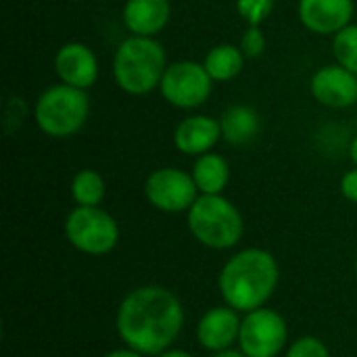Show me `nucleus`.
Returning a JSON list of instances; mask_svg holds the SVG:
<instances>
[{"mask_svg":"<svg viewBox=\"0 0 357 357\" xmlns=\"http://www.w3.org/2000/svg\"><path fill=\"white\" fill-rule=\"evenodd\" d=\"M182 324V303L163 287H138L123 297L117 310L121 341L142 356H161L167 351L178 339Z\"/></svg>","mask_w":357,"mask_h":357,"instance_id":"f257e3e1","label":"nucleus"},{"mask_svg":"<svg viewBox=\"0 0 357 357\" xmlns=\"http://www.w3.org/2000/svg\"><path fill=\"white\" fill-rule=\"evenodd\" d=\"M280 278L276 257L266 249H245L234 253L222 268L218 289L226 305L238 314H249L264 307Z\"/></svg>","mask_w":357,"mask_h":357,"instance_id":"f03ea898","label":"nucleus"},{"mask_svg":"<svg viewBox=\"0 0 357 357\" xmlns=\"http://www.w3.org/2000/svg\"><path fill=\"white\" fill-rule=\"evenodd\" d=\"M167 69L163 44L149 36L126 38L113 56L115 84L132 96H144L159 88Z\"/></svg>","mask_w":357,"mask_h":357,"instance_id":"7ed1b4c3","label":"nucleus"},{"mask_svg":"<svg viewBox=\"0 0 357 357\" xmlns=\"http://www.w3.org/2000/svg\"><path fill=\"white\" fill-rule=\"evenodd\" d=\"M190 234L207 249L226 251L241 243L245 222L241 211L222 195H201L186 211Z\"/></svg>","mask_w":357,"mask_h":357,"instance_id":"20e7f679","label":"nucleus"},{"mask_svg":"<svg viewBox=\"0 0 357 357\" xmlns=\"http://www.w3.org/2000/svg\"><path fill=\"white\" fill-rule=\"evenodd\" d=\"M90 115V98L86 90L67 84L46 88L33 107L38 128L50 138H69L77 134Z\"/></svg>","mask_w":357,"mask_h":357,"instance_id":"39448f33","label":"nucleus"},{"mask_svg":"<svg viewBox=\"0 0 357 357\" xmlns=\"http://www.w3.org/2000/svg\"><path fill=\"white\" fill-rule=\"evenodd\" d=\"M67 241L86 255H107L117 247L119 226L100 207H75L65 220Z\"/></svg>","mask_w":357,"mask_h":357,"instance_id":"423d86ee","label":"nucleus"},{"mask_svg":"<svg viewBox=\"0 0 357 357\" xmlns=\"http://www.w3.org/2000/svg\"><path fill=\"white\" fill-rule=\"evenodd\" d=\"M213 79L203 63L178 61L167 65L159 84L161 96L176 109H197L211 96Z\"/></svg>","mask_w":357,"mask_h":357,"instance_id":"0eeeda50","label":"nucleus"},{"mask_svg":"<svg viewBox=\"0 0 357 357\" xmlns=\"http://www.w3.org/2000/svg\"><path fill=\"white\" fill-rule=\"evenodd\" d=\"M287 339V322L274 310H253L241 322L238 345L247 357H278L284 351Z\"/></svg>","mask_w":357,"mask_h":357,"instance_id":"6e6552de","label":"nucleus"},{"mask_svg":"<svg viewBox=\"0 0 357 357\" xmlns=\"http://www.w3.org/2000/svg\"><path fill=\"white\" fill-rule=\"evenodd\" d=\"M146 201L163 213L188 211L201 197L192 174L178 167H159L144 182Z\"/></svg>","mask_w":357,"mask_h":357,"instance_id":"1a4fd4ad","label":"nucleus"},{"mask_svg":"<svg viewBox=\"0 0 357 357\" xmlns=\"http://www.w3.org/2000/svg\"><path fill=\"white\" fill-rule=\"evenodd\" d=\"M310 90L320 105L331 109H347L357 102V75L339 63L326 65L312 75Z\"/></svg>","mask_w":357,"mask_h":357,"instance_id":"9d476101","label":"nucleus"},{"mask_svg":"<svg viewBox=\"0 0 357 357\" xmlns=\"http://www.w3.org/2000/svg\"><path fill=\"white\" fill-rule=\"evenodd\" d=\"M54 73L61 84L88 90L98 77V59L94 50L82 42H67L54 54Z\"/></svg>","mask_w":357,"mask_h":357,"instance_id":"9b49d317","label":"nucleus"},{"mask_svg":"<svg viewBox=\"0 0 357 357\" xmlns=\"http://www.w3.org/2000/svg\"><path fill=\"white\" fill-rule=\"evenodd\" d=\"M354 0H299L297 13L305 29L320 36H335L351 23Z\"/></svg>","mask_w":357,"mask_h":357,"instance_id":"f8f14e48","label":"nucleus"},{"mask_svg":"<svg viewBox=\"0 0 357 357\" xmlns=\"http://www.w3.org/2000/svg\"><path fill=\"white\" fill-rule=\"evenodd\" d=\"M241 322L243 320L238 318V312L230 305L211 307L203 314V318L197 324V339L201 347L213 354L232 349L234 341H238Z\"/></svg>","mask_w":357,"mask_h":357,"instance_id":"ddd939ff","label":"nucleus"},{"mask_svg":"<svg viewBox=\"0 0 357 357\" xmlns=\"http://www.w3.org/2000/svg\"><path fill=\"white\" fill-rule=\"evenodd\" d=\"M222 140V126L209 115H192L182 119L174 130V146L182 155L201 157Z\"/></svg>","mask_w":357,"mask_h":357,"instance_id":"4468645a","label":"nucleus"},{"mask_svg":"<svg viewBox=\"0 0 357 357\" xmlns=\"http://www.w3.org/2000/svg\"><path fill=\"white\" fill-rule=\"evenodd\" d=\"M169 17V0H126L123 4V23L132 36L155 38L165 29Z\"/></svg>","mask_w":357,"mask_h":357,"instance_id":"2eb2a0df","label":"nucleus"},{"mask_svg":"<svg viewBox=\"0 0 357 357\" xmlns=\"http://www.w3.org/2000/svg\"><path fill=\"white\" fill-rule=\"evenodd\" d=\"M192 180L201 195H222L230 182V165L222 155L205 153L195 161Z\"/></svg>","mask_w":357,"mask_h":357,"instance_id":"dca6fc26","label":"nucleus"},{"mask_svg":"<svg viewBox=\"0 0 357 357\" xmlns=\"http://www.w3.org/2000/svg\"><path fill=\"white\" fill-rule=\"evenodd\" d=\"M222 138L230 144H247L259 134V115L247 105H234L224 111L222 119Z\"/></svg>","mask_w":357,"mask_h":357,"instance_id":"f3484780","label":"nucleus"},{"mask_svg":"<svg viewBox=\"0 0 357 357\" xmlns=\"http://www.w3.org/2000/svg\"><path fill=\"white\" fill-rule=\"evenodd\" d=\"M245 52L234 44H218L205 54V69L213 82H230L245 67Z\"/></svg>","mask_w":357,"mask_h":357,"instance_id":"a211bd4d","label":"nucleus"},{"mask_svg":"<svg viewBox=\"0 0 357 357\" xmlns=\"http://www.w3.org/2000/svg\"><path fill=\"white\" fill-rule=\"evenodd\" d=\"M105 188V180L96 169H79L71 180V197L79 207H100Z\"/></svg>","mask_w":357,"mask_h":357,"instance_id":"6ab92c4d","label":"nucleus"},{"mask_svg":"<svg viewBox=\"0 0 357 357\" xmlns=\"http://www.w3.org/2000/svg\"><path fill=\"white\" fill-rule=\"evenodd\" d=\"M333 50H335V59L341 67L349 69L351 73L357 75V25L349 23L347 27H343L339 33H335L333 40Z\"/></svg>","mask_w":357,"mask_h":357,"instance_id":"aec40b11","label":"nucleus"},{"mask_svg":"<svg viewBox=\"0 0 357 357\" xmlns=\"http://www.w3.org/2000/svg\"><path fill=\"white\" fill-rule=\"evenodd\" d=\"M276 0H236V13L247 25H261L274 10Z\"/></svg>","mask_w":357,"mask_h":357,"instance_id":"412c9836","label":"nucleus"},{"mask_svg":"<svg viewBox=\"0 0 357 357\" xmlns=\"http://www.w3.org/2000/svg\"><path fill=\"white\" fill-rule=\"evenodd\" d=\"M284 357H331V354L318 337H301L289 345Z\"/></svg>","mask_w":357,"mask_h":357,"instance_id":"4be33fe9","label":"nucleus"},{"mask_svg":"<svg viewBox=\"0 0 357 357\" xmlns=\"http://www.w3.org/2000/svg\"><path fill=\"white\" fill-rule=\"evenodd\" d=\"M266 36L261 31V25H249L243 33V40H241V50L245 52L247 59H257L264 54L266 50Z\"/></svg>","mask_w":357,"mask_h":357,"instance_id":"5701e85b","label":"nucleus"},{"mask_svg":"<svg viewBox=\"0 0 357 357\" xmlns=\"http://www.w3.org/2000/svg\"><path fill=\"white\" fill-rule=\"evenodd\" d=\"M341 195L357 205V167L349 169L341 178Z\"/></svg>","mask_w":357,"mask_h":357,"instance_id":"b1692460","label":"nucleus"},{"mask_svg":"<svg viewBox=\"0 0 357 357\" xmlns=\"http://www.w3.org/2000/svg\"><path fill=\"white\" fill-rule=\"evenodd\" d=\"M102 357H144L142 354H138V351H134V349H130V347H126V349H115V351H111V354H107V356Z\"/></svg>","mask_w":357,"mask_h":357,"instance_id":"393cba45","label":"nucleus"},{"mask_svg":"<svg viewBox=\"0 0 357 357\" xmlns=\"http://www.w3.org/2000/svg\"><path fill=\"white\" fill-rule=\"evenodd\" d=\"M157 357H195L192 354H188V351H182V349H167V351H163L161 356Z\"/></svg>","mask_w":357,"mask_h":357,"instance_id":"a878e982","label":"nucleus"},{"mask_svg":"<svg viewBox=\"0 0 357 357\" xmlns=\"http://www.w3.org/2000/svg\"><path fill=\"white\" fill-rule=\"evenodd\" d=\"M211 357H247L243 351H236V349H224V351H215Z\"/></svg>","mask_w":357,"mask_h":357,"instance_id":"bb28decb","label":"nucleus"},{"mask_svg":"<svg viewBox=\"0 0 357 357\" xmlns=\"http://www.w3.org/2000/svg\"><path fill=\"white\" fill-rule=\"evenodd\" d=\"M349 157H351V161L357 165V136L351 140V146H349Z\"/></svg>","mask_w":357,"mask_h":357,"instance_id":"cd10ccee","label":"nucleus"},{"mask_svg":"<svg viewBox=\"0 0 357 357\" xmlns=\"http://www.w3.org/2000/svg\"><path fill=\"white\" fill-rule=\"evenodd\" d=\"M356 278H357V259H356Z\"/></svg>","mask_w":357,"mask_h":357,"instance_id":"c85d7f7f","label":"nucleus"}]
</instances>
